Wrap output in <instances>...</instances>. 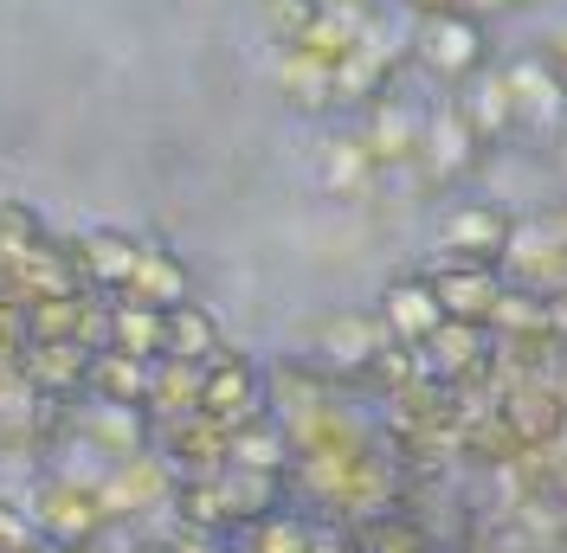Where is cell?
<instances>
[{
    "label": "cell",
    "mask_w": 567,
    "mask_h": 553,
    "mask_svg": "<svg viewBox=\"0 0 567 553\" xmlns=\"http://www.w3.org/2000/svg\"><path fill=\"white\" fill-rule=\"evenodd\" d=\"M27 515H33L39 541H52V547H84V541H104L116 528L104 509V489H97V470L84 477V470H65V463H52L33 483Z\"/></svg>",
    "instance_id": "cell-1"
},
{
    "label": "cell",
    "mask_w": 567,
    "mask_h": 553,
    "mask_svg": "<svg viewBox=\"0 0 567 553\" xmlns=\"http://www.w3.org/2000/svg\"><path fill=\"white\" fill-rule=\"evenodd\" d=\"M484 361H491V328H484V322H452V315H445V322L420 342V374L439 380V386H464Z\"/></svg>",
    "instance_id": "cell-11"
},
{
    "label": "cell",
    "mask_w": 567,
    "mask_h": 553,
    "mask_svg": "<svg viewBox=\"0 0 567 553\" xmlns=\"http://www.w3.org/2000/svg\"><path fill=\"white\" fill-rule=\"evenodd\" d=\"M381 328H388L393 342L420 347L439 322H445V310H439V290H432V276H393L388 290H381Z\"/></svg>",
    "instance_id": "cell-13"
},
{
    "label": "cell",
    "mask_w": 567,
    "mask_h": 553,
    "mask_svg": "<svg viewBox=\"0 0 567 553\" xmlns=\"http://www.w3.org/2000/svg\"><path fill=\"white\" fill-rule=\"evenodd\" d=\"M27 541H39L27 502H7V495H0V553H7V547H27Z\"/></svg>",
    "instance_id": "cell-29"
},
{
    "label": "cell",
    "mask_w": 567,
    "mask_h": 553,
    "mask_svg": "<svg viewBox=\"0 0 567 553\" xmlns=\"http://www.w3.org/2000/svg\"><path fill=\"white\" fill-rule=\"evenodd\" d=\"M509 7H523V0H464V13H477V20H496V13H509Z\"/></svg>",
    "instance_id": "cell-31"
},
{
    "label": "cell",
    "mask_w": 567,
    "mask_h": 553,
    "mask_svg": "<svg viewBox=\"0 0 567 553\" xmlns=\"http://www.w3.org/2000/svg\"><path fill=\"white\" fill-rule=\"evenodd\" d=\"M477 148H484V142H477V129H471V123H464V109L452 104V109H439V116L425 123V136H420V161H425L432 174H439V180H458V174H471Z\"/></svg>",
    "instance_id": "cell-17"
},
{
    "label": "cell",
    "mask_w": 567,
    "mask_h": 553,
    "mask_svg": "<svg viewBox=\"0 0 567 553\" xmlns=\"http://www.w3.org/2000/svg\"><path fill=\"white\" fill-rule=\"evenodd\" d=\"M59 244H65V264L78 276V290H91V296H116L142 258V239L116 232V226H91V232H71Z\"/></svg>",
    "instance_id": "cell-7"
},
{
    "label": "cell",
    "mask_w": 567,
    "mask_h": 553,
    "mask_svg": "<svg viewBox=\"0 0 567 553\" xmlns=\"http://www.w3.org/2000/svg\"><path fill=\"white\" fill-rule=\"evenodd\" d=\"M317 553H354V541H317Z\"/></svg>",
    "instance_id": "cell-35"
},
{
    "label": "cell",
    "mask_w": 567,
    "mask_h": 553,
    "mask_svg": "<svg viewBox=\"0 0 567 553\" xmlns=\"http://www.w3.org/2000/svg\"><path fill=\"white\" fill-rule=\"evenodd\" d=\"M91 354L97 347L84 342H27L13 367L45 406H65V399H84V386H91Z\"/></svg>",
    "instance_id": "cell-9"
},
{
    "label": "cell",
    "mask_w": 567,
    "mask_h": 553,
    "mask_svg": "<svg viewBox=\"0 0 567 553\" xmlns=\"http://www.w3.org/2000/svg\"><path fill=\"white\" fill-rule=\"evenodd\" d=\"M322 161H329L322 180H329L336 194H361V187H374V174H381L368 136H329V142H322Z\"/></svg>",
    "instance_id": "cell-25"
},
{
    "label": "cell",
    "mask_w": 567,
    "mask_h": 553,
    "mask_svg": "<svg viewBox=\"0 0 567 553\" xmlns=\"http://www.w3.org/2000/svg\"><path fill=\"white\" fill-rule=\"evenodd\" d=\"M393 335L381 328V315H354V310H329L317 322H303V374H317L329 386L368 380V361L388 347Z\"/></svg>",
    "instance_id": "cell-2"
},
{
    "label": "cell",
    "mask_w": 567,
    "mask_h": 553,
    "mask_svg": "<svg viewBox=\"0 0 567 553\" xmlns=\"http://www.w3.org/2000/svg\"><path fill=\"white\" fill-rule=\"evenodd\" d=\"M219 354H226V335H219L213 310H200L194 296L175 303V310H162V361H194V367H207Z\"/></svg>",
    "instance_id": "cell-15"
},
{
    "label": "cell",
    "mask_w": 567,
    "mask_h": 553,
    "mask_svg": "<svg viewBox=\"0 0 567 553\" xmlns=\"http://www.w3.org/2000/svg\"><path fill=\"white\" fill-rule=\"evenodd\" d=\"M20 347H27V310L0 296V361H20Z\"/></svg>",
    "instance_id": "cell-30"
},
{
    "label": "cell",
    "mask_w": 567,
    "mask_h": 553,
    "mask_svg": "<svg viewBox=\"0 0 567 553\" xmlns=\"http://www.w3.org/2000/svg\"><path fill=\"white\" fill-rule=\"evenodd\" d=\"M7 553H59L52 541H27V547H7Z\"/></svg>",
    "instance_id": "cell-36"
},
{
    "label": "cell",
    "mask_w": 567,
    "mask_h": 553,
    "mask_svg": "<svg viewBox=\"0 0 567 553\" xmlns=\"http://www.w3.org/2000/svg\"><path fill=\"white\" fill-rule=\"evenodd\" d=\"M406 13H420V20H432V13H452V7H464V0H400Z\"/></svg>",
    "instance_id": "cell-32"
},
{
    "label": "cell",
    "mask_w": 567,
    "mask_h": 553,
    "mask_svg": "<svg viewBox=\"0 0 567 553\" xmlns=\"http://www.w3.org/2000/svg\"><path fill=\"white\" fill-rule=\"evenodd\" d=\"M464 123L477 129V142H496L516 129V116H509V84H503V71H477V77H464Z\"/></svg>",
    "instance_id": "cell-22"
},
{
    "label": "cell",
    "mask_w": 567,
    "mask_h": 553,
    "mask_svg": "<svg viewBox=\"0 0 567 553\" xmlns=\"http://www.w3.org/2000/svg\"><path fill=\"white\" fill-rule=\"evenodd\" d=\"M432 290H439V310L452 315V322H484L491 328L496 303H503V276L484 271V264H439L432 271Z\"/></svg>",
    "instance_id": "cell-14"
},
{
    "label": "cell",
    "mask_w": 567,
    "mask_h": 553,
    "mask_svg": "<svg viewBox=\"0 0 567 553\" xmlns=\"http://www.w3.org/2000/svg\"><path fill=\"white\" fill-rule=\"evenodd\" d=\"M239 534H246L239 553H317V541H322L310 521L284 515V509H271L265 521H251V528H239Z\"/></svg>",
    "instance_id": "cell-26"
},
{
    "label": "cell",
    "mask_w": 567,
    "mask_h": 553,
    "mask_svg": "<svg viewBox=\"0 0 567 553\" xmlns=\"http://www.w3.org/2000/svg\"><path fill=\"white\" fill-rule=\"evenodd\" d=\"M548 65H555V77L567 84V27H561L555 39H548Z\"/></svg>",
    "instance_id": "cell-33"
},
{
    "label": "cell",
    "mask_w": 567,
    "mask_h": 553,
    "mask_svg": "<svg viewBox=\"0 0 567 553\" xmlns=\"http://www.w3.org/2000/svg\"><path fill=\"white\" fill-rule=\"evenodd\" d=\"M548 226H555V232H561V239H567V212H561V219H548Z\"/></svg>",
    "instance_id": "cell-37"
},
{
    "label": "cell",
    "mask_w": 567,
    "mask_h": 553,
    "mask_svg": "<svg viewBox=\"0 0 567 553\" xmlns=\"http://www.w3.org/2000/svg\"><path fill=\"white\" fill-rule=\"evenodd\" d=\"M200 413L219 418V425H246V418L271 413V386H265V374L251 367L246 354H219V361H207L200 367Z\"/></svg>",
    "instance_id": "cell-8"
},
{
    "label": "cell",
    "mask_w": 567,
    "mask_h": 553,
    "mask_svg": "<svg viewBox=\"0 0 567 553\" xmlns=\"http://www.w3.org/2000/svg\"><path fill=\"white\" fill-rule=\"evenodd\" d=\"M278 84L297 109H329L336 104V59H322L310 45H290L278 65Z\"/></svg>",
    "instance_id": "cell-21"
},
{
    "label": "cell",
    "mask_w": 567,
    "mask_h": 553,
    "mask_svg": "<svg viewBox=\"0 0 567 553\" xmlns=\"http://www.w3.org/2000/svg\"><path fill=\"white\" fill-rule=\"evenodd\" d=\"M503 425H509L516 445H548L555 431H567V399L555 393V386L523 380L509 399H503Z\"/></svg>",
    "instance_id": "cell-16"
},
{
    "label": "cell",
    "mask_w": 567,
    "mask_h": 553,
    "mask_svg": "<svg viewBox=\"0 0 567 553\" xmlns=\"http://www.w3.org/2000/svg\"><path fill=\"white\" fill-rule=\"evenodd\" d=\"M104 347L136 354V361H162V310H142V303L104 296Z\"/></svg>",
    "instance_id": "cell-20"
},
{
    "label": "cell",
    "mask_w": 567,
    "mask_h": 553,
    "mask_svg": "<svg viewBox=\"0 0 567 553\" xmlns=\"http://www.w3.org/2000/svg\"><path fill=\"white\" fill-rule=\"evenodd\" d=\"M503 84H509V116H516V129H535V136H561L567 129V84L555 77L548 59L509 65Z\"/></svg>",
    "instance_id": "cell-10"
},
{
    "label": "cell",
    "mask_w": 567,
    "mask_h": 553,
    "mask_svg": "<svg viewBox=\"0 0 567 553\" xmlns=\"http://www.w3.org/2000/svg\"><path fill=\"white\" fill-rule=\"evenodd\" d=\"M59 553H116L110 541H84V547H59Z\"/></svg>",
    "instance_id": "cell-34"
},
{
    "label": "cell",
    "mask_w": 567,
    "mask_h": 553,
    "mask_svg": "<svg viewBox=\"0 0 567 553\" xmlns=\"http://www.w3.org/2000/svg\"><path fill=\"white\" fill-rule=\"evenodd\" d=\"M148 445L168 457V470H175V477H213V470H226L233 425H219V418H207V413L148 418Z\"/></svg>",
    "instance_id": "cell-6"
},
{
    "label": "cell",
    "mask_w": 567,
    "mask_h": 553,
    "mask_svg": "<svg viewBox=\"0 0 567 553\" xmlns=\"http://www.w3.org/2000/svg\"><path fill=\"white\" fill-rule=\"evenodd\" d=\"M200 413V367L194 361H155L148 367V418Z\"/></svg>",
    "instance_id": "cell-23"
},
{
    "label": "cell",
    "mask_w": 567,
    "mask_h": 553,
    "mask_svg": "<svg viewBox=\"0 0 567 553\" xmlns=\"http://www.w3.org/2000/svg\"><path fill=\"white\" fill-rule=\"evenodd\" d=\"M148 367H155V361H136V354L97 347V354H91V386H84V399H104V406H136V413H148Z\"/></svg>",
    "instance_id": "cell-19"
},
{
    "label": "cell",
    "mask_w": 567,
    "mask_h": 553,
    "mask_svg": "<svg viewBox=\"0 0 567 553\" xmlns=\"http://www.w3.org/2000/svg\"><path fill=\"white\" fill-rule=\"evenodd\" d=\"M116 296H123V303H142V310H175V303L194 296V276H187V264H181L168 244L142 239L136 271H130V283H123Z\"/></svg>",
    "instance_id": "cell-12"
},
{
    "label": "cell",
    "mask_w": 567,
    "mask_h": 553,
    "mask_svg": "<svg viewBox=\"0 0 567 553\" xmlns=\"http://www.w3.org/2000/svg\"><path fill=\"white\" fill-rule=\"evenodd\" d=\"M233 470H258V477H284L290 470V431L278 413H258L246 425H233V445H226Z\"/></svg>",
    "instance_id": "cell-18"
},
{
    "label": "cell",
    "mask_w": 567,
    "mask_h": 553,
    "mask_svg": "<svg viewBox=\"0 0 567 553\" xmlns=\"http://www.w3.org/2000/svg\"><path fill=\"white\" fill-rule=\"evenodd\" d=\"M516 244V212L496 207V200H471V207H452L445 226H439V264H484L496 271Z\"/></svg>",
    "instance_id": "cell-3"
},
{
    "label": "cell",
    "mask_w": 567,
    "mask_h": 553,
    "mask_svg": "<svg viewBox=\"0 0 567 553\" xmlns=\"http://www.w3.org/2000/svg\"><path fill=\"white\" fill-rule=\"evenodd\" d=\"M555 155H561V168H567V129H561V148H555Z\"/></svg>",
    "instance_id": "cell-38"
},
{
    "label": "cell",
    "mask_w": 567,
    "mask_h": 553,
    "mask_svg": "<svg viewBox=\"0 0 567 553\" xmlns=\"http://www.w3.org/2000/svg\"><path fill=\"white\" fill-rule=\"evenodd\" d=\"M45 239V219L27 200H0V251H27Z\"/></svg>",
    "instance_id": "cell-28"
},
{
    "label": "cell",
    "mask_w": 567,
    "mask_h": 553,
    "mask_svg": "<svg viewBox=\"0 0 567 553\" xmlns=\"http://www.w3.org/2000/svg\"><path fill=\"white\" fill-rule=\"evenodd\" d=\"M251 13H258V33L271 39L278 52H290V45H303L317 33L322 0H251Z\"/></svg>",
    "instance_id": "cell-24"
},
{
    "label": "cell",
    "mask_w": 567,
    "mask_h": 553,
    "mask_svg": "<svg viewBox=\"0 0 567 553\" xmlns=\"http://www.w3.org/2000/svg\"><path fill=\"white\" fill-rule=\"evenodd\" d=\"M413 59H420V71L445 77V84L477 77V71H484V20L464 13V7L420 20V33H413Z\"/></svg>",
    "instance_id": "cell-4"
},
{
    "label": "cell",
    "mask_w": 567,
    "mask_h": 553,
    "mask_svg": "<svg viewBox=\"0 0 567 553\" xmlns=\"http://www.w3.org/2000/svg\"><path fill=\"white\" fill-rule=\"evenodd\" d=\"M354 553H425V534L406 515H374L354 528Z\"/></svg>",
    "instance_id": "cell-27"
},
{
    "label": "cell",
    "mask_w": 567,
    "mask_h": 553,
    "mask_svg": "<svg viewBox=\"0 0 567 553\" xmlns=\"http://www.w3.org/2000/svg\"><path fill=\"white\" fill-rule=\"evenodd\" d=\"M97 489H104L110 521L123 528V521H142V515H155V509H168L175 470H168L162 450L148 445V450H136V457H123V463H104V470H97Z\"/></svg>",
    "instance_id": "cell-5"
}]
</instances>
